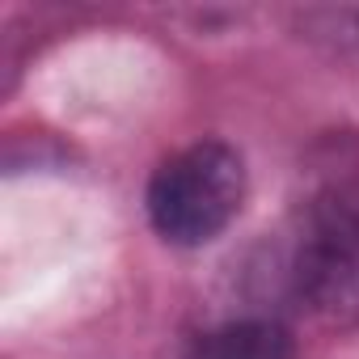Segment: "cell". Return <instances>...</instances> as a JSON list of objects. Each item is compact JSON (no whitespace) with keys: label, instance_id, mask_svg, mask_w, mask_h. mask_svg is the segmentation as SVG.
<instances>
[{"label":"cell","instance_id":"6da1fadb","mask_svg":"<svg viewBox=\"0 0 359 359\" xmlns=\"http://www.w3.org/2000/svg\"><path fill=\"white\" fill-rule=\"evenodd\" d=\"M241 203H245V165L220 140L182 148L148 182V216L169 245L216 241L233 224Z\"/></svg>","mask_w":359,"mask_h":359},{"label":"cell","instance_id":"7a4b0ae2","mask_svg":"<svg viewBox=\"0 0 359 359\" xmlns=\"http://www.w3.org/2000/svg\"><path fill=\"white\" fill-rule=\"evenodd\" d=\"M300 279L317 309L338 321H359V208H342L317 229Z\"/></svg>","mask_w":359,"mask_h":359},{"label":"cell","instance_id":"3957f363","mask_svg":"<svg viewBox=\"0 0 359 359\" xmlns=\"http://www.w3.org/2000/svg\"><path fill=\"white\" fill-rule=\"evenodd\" d=\"M187 359H292V338L271 321H237L208 334Z\"/></svg>","mask_w":359,"mask_h":359}]
</instances>
